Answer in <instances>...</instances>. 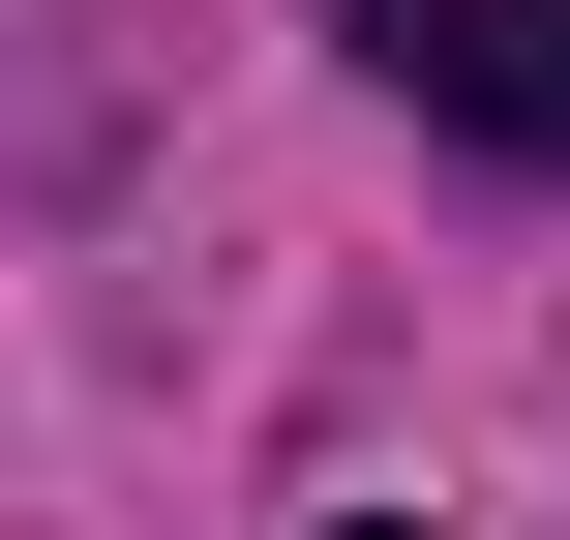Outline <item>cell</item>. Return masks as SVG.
Returning <instances> with one entry per match:
<instances>
[{
	"label": "cell",
	"mask_w": 570,
	"mask_h": 540,
	"mask_svg": "<svg viewBox=\"0 0 570 540\" xmlns=\"http://www.w3.org/2000/svg\"><path fill=\"white\" fill-rule=\"evenodd\" d=\"M331 540H421V511H331Z\"/></svg>",
	"instance_id": "2"
},
{
	"label": "cell",
	"mask_w": 570,
	"mask_h": 540,
	"mask_svg": "<svg viewBox=\"0 0 570 540\" xmlns=\"http://www.w3.org/2000/svg\"><path fill=\"white\" fill-rule=\"evenodd\" d=\"M361 30H391L421 120H481V150H541V180H570V0H361Z\"/></svg>",
	"instance_id": "1"
}]
</instances>
